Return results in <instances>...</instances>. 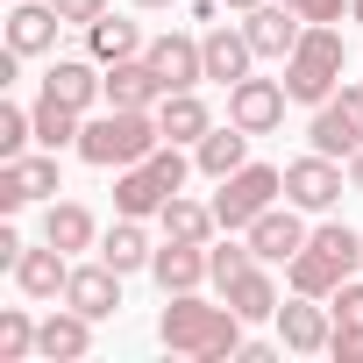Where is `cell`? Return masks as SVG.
<instances>
[{
    "label": "cell",
    "mask_w": 363,
    "mask_h": 363,
    "mask_svg": "<svg viewBox=\"0 0 363 363\" xmlns=\"http://www.w3.org/2000/svg\"><path fill=\"white\" fill-rule=\"evenodd\" d=\"M306 242H313V250H328L342 271H356V264H363V235H356L349 221H328V228H320V235H306Z\"/></svg>",
    "instance_id": "obj_32"
},
{
    "label": "cell",
    "mask_w": 363,
    "mask_h": 363,
    "mask_svg": "<svg viewBox=\"0 0 363 363\" xmlns=\"http://www.w3.org/2000/svg\"><path fill=\"white\" fill-rule=\"evenodd\" d=\"M57 193V150L50 157H8L0 164V214H15L29 200H50Z\"/></svg>",
    "instance_id": "obj_8"
},
{
    "label": "cell",
    "mask_w": 363,
    "mask_h": 363,
    "mask_svg": "<svg viewBox=\"0 0 363 363\" xmlns=\"http://www.w3.org/2000/svg\"><path fill=\"white\" fill-rule=\"evenodd\" d=\"M342 278H349V271H342L328 250H313V242L292 257V292H306V299H335V285H342Z\"/></svg>",
    "instance_id": "obj_27"
},
{
    "label": "cell",
    "mask_w": 363,
    "mask_h": 363,
    "mask_svg": "<svg viewBox=\"0 0 363 363\" xmlns=\"http://www.w3.org/2000/svg\"><path fill=\"white\" fill-rule=\"evenodd\" d=\"M157 100H164V79H157L150 57H121V65H107V107H157Z\"/></svg>",
    "instance_id": "obj_18"
},
{
    "label": "cell",
    "mask_w": 363,
    "mask_h": 363,
    "mask_svg": "<svg viewBox=\"0 0 363 363\" xmlns=\"http://www.w3.org/2000/svg\"><path fill=\"white\" fill-rule=\"evenodd\" d=\"M157 335H164V349H178V356L221 363V356L242 349V313H235V306H207L200 292H164Z\"/></svg>",
    "instance_id": "obj_1"
},
{
    "label": "cell",
    "mask_w": 363,
    "mask_h": 363,
    "mask_svg": "<svg viewBox=\"0 0 363 363\" xmlns=\"http://www.w3.org/2000/svg\"><path fill=\"white\" fill-rule=\"evenodd\" d=\"M86 349H93V320H86L79 306L50 313V320H43V335H36V356H50V363H79Z\"/></svg>",
    "instance_id": "obj_22"
},
{
    "label": "cell",
    "mask_w": 363,
    "mask_h": 363,
    "mask_svg": "<svg viewBox=\"0 0 363 363\" xmlns=\"http://www.w3.org/2000/svg\"><path fill=\"white\" fill-rule=\"evenodd\" d=\"M164 143V128H157V114L150 107H107L100 121H86V135H79V157L86 164H143L150 150Z\"/></svg>",
    "instance_id": "obj_2"
},
{
    "label": "cell",
    "mask_w": 363,
    "mask_h": 363,
    "mask_svg": "<svg viewBox=\"0 0 363 363\" xmlns=\"http://www.w3.org/2000/svg\"><path fill=\"white\" fill-rule=\"evenodd\" d=\"M242 29H250L257 57H292V50H299V36H306V15L278 0V8H250V15H242Z\"/></svg>",
    "instance_id": "obj_12"
},
{
    "label": "cell",
    "mask_w": 363,
    "mask_h": 363,
    "mask_svg": "<svg viewBox=\"0 0 363 363\" xmlns=\"http://www.w3.org/2000/svg\"><path fill=\"white\" fill-rule=\"evenodd\" d=\"M285 79H235L228 86V121L235 128H250V135H271L278 121H285Z\"/></svg>",
    "instance_id": "obj_6"
},
{
    "label": "cell",
    "mask_w": 363,
    "mask_h": 363,
    "mask_svg": "<svg viewBox=\"0 0 363 363\" xmlns=\"http://www.w3.org/2000/svg\"><path fill=\"white\" fill-rule=\"evenodd\" d=\"M93 235H100V228H93V214H86L79 200H57V207L43 214V242H57L65 257H72V250H93Z\"/></svg>",
    "instance_id": "obj_26"
},
{
    "label": "cell",
    "mask_w": 363,
    "mask_h": 363,
    "mask_svg": "<svg viewBox=\"0 0 363 363\" xmlns=\"http://www.w3.org/2000/svg\"><path fill=\"white\" fill-rule=\"evenodd\" d=\"M150 278H157L164 292H200V278H214V271H207V242H171V235H164V250L150 257Z\"/></svg>",
    "instance_id": "obj_14"
},
{
    "label": "cell",
    "mask_w": 363,
    "mask_h": 363,
    "mask_svg": "<svg viewBox=\"0 0 363 363\" xmlns=\"http://www.w3.org/2000/svg\"><path fill=\"white\" fill-rule=\"evenodd\" d=\"M171 193H178V186H171V178H164L150 157H143V164H121V178H114V207L135 214V221H143V214H164Z\"/></svg>",
    "instance_id": "obj_13"
},
{
    "label": "cell",
    "mask_w": 363,
    "mask_h": 363,
    "mask_svg": "<svg viewBox=\"0 0 363 363\" xmlns=\"http://www.w3.org/2000/svg\"><path fill=\"white\" fill-rule=\"evenodd\" d=\"M86 50H93L100 65H121V57H143V36H135V22L100 15V22H86Z\"/></svg>",
    "instance_id": "obj_28"
},
{
    "label": "cell",
    "mask_w": 363,
    "mask_h": 363,
    "mask_svg": "<svg viewBox=\"0 0 363 363\" xmlns=\"http://www.w3.org/2000/svg\"><path fill=\"white\" fill-rule=\"evenodd\" d=\"M57 29H65V15L50 8V0H15V15H8V50H22V57L57 50Z\"/></svg>",
    "instance_id": "obj_15"
},
{
    "label": "cell",
    "mask_w": 363,
    "mask_h": 363,
    "mask_svg": "<svg viewBox=\"0 0 363 363\" xmlns=\"http://www.w3.org/2000/svg\"><path fill=\"white\" fill-rule=\"evenodd\" d=\"M285 8H299L306 22H342V15H349V0H285Z\"/></svg>",
    "instance_id": "obj_37"
},
{
    "label": "cell",
    "mask_w": 363,
    "mask_h": 363,
    "mask_svg": "<svg viewBox=\"0 0 363 363\" xmlns=\"http://www.w3.org/2000/svg\"><path fill=\"white\" fill-rule=\"evenodd\" d=\"M328 335H335V328H328V313H320L306 292H299L292 306H278V342H285L292 356H313V349H328Z\"/></svg>",
    "instance_id": "obj_21"
},
{
    "label": "cell",
    "mask_w": 363,
    "mask_h": 363,
    "mask_svg": "<svg viewBox=\"0 0 363 363\" xmlns=\"http://www.w3.org/2000/svg\"><path fill=\"white\" fill-rule=\"evenodd\" d=\"M349 15H356V22H363V0H349Z\"/></svg>",
    "instance_id": "obj_42"
},
{
    "label": "cell",
    "mask_w": 363,
    "mask_h": 363,
    "mask_svg": "<svg viewBox=\"0 0 363 363\" xmlns=\"http://www.w3.org/2000/svg\"><path fill=\"white\" fill-rule=\"evenodd\" d=\"M79 135H86V114L43 93V100H36V143H43V150H79Z\"/></svg>",
    "instance_id": "obj_25"
},
{
    "label": "cell",
    "mask_w": 363,
    "mask_h": 363,
    "mask_svg": "<svg viewBox=\"0 0 363 363\" xmlns=\"http://www.w3.org/2000/svg\"><path fill=\"white\" fill-rule=\"evenodd\" d=\"M65 306H79L86 320H107V313H121V271L100 257V264H79L72 271V285H65Z\"/></svg>",
    "instance_id": "obj_10"
},
{
    "label": "cell",
    "mask_w": 363,
    "mask_h": 363,
    "mask_svg": "<svg viewBox=\"0 0 363 363\" xmlns=\"http://www.w3.org/2000/svg\"><path fill=\"white\" fill-rule=\"evenodd\" d=\"M200 50H207V79H221V86L250 79V57H257L250 29H207V36H200Z\"/></svg>",
    "instance_id": "obj_20"
},
{
    "label": "cell",
    "mask_w": 363,
    "mask_h": 363,
    "mask_svg": "<svg viewBox=\"0 0 363 363\" xmlns=\"http://www.w3.org/2000/svg\"><path fill=\"white\" fill-rule=\"evenodd\" d=\"M157 221H164V235H171V242H207V235L221 228V221H214V207H200V200H178V193L164 200V214H157Z\"/></svg>",
    "instance_id": "obj_30"
},
{
    "label": "cell",
    "mask_w": 363,
    "mask_h": 363,
    "mask_svg": "<svg viewBox=\"0 0 363 363\" xmlns=\"http://www.w3.org/2000/svg\"><path fill=\"white\" fill-rule=\"evenodd\" d=\"M335 320H349V328H363V285H335Z\"/></svg>",
    "instance_id": "obj_36"
},
{
    "label": "cell",
    "mask_w": 363,
    "mask_h": 363,
    "mask_svg": "<svg viewBox=\"0 0 363 363\" xmlns=\"http://www.w3.org/2000/svg\"><path fill=\"white\" fill-rule=\"evenodd\" d=\"M221 299H228V306H235L242 320H278V285H271V278H264L257 264H250V271H242V278H235V285H228Z\"/></svg>",
    "instance_id": "obj_29"
},
{
    "label": "cell",
    "mask_w": 363,
    "mask_h": 363,
    "mask_svg": "<svg viewBox=\"0 0 363 363\" xmlns=\"http://www.w3.org/2000/svg\"><path fill=\"white\" fill-rule=\"evenodd\" d=\"M22 143H36V114L0 107V157H22Z\"/></svg>",
    "instance_id": "obj_34"
},
{
    "label": "cell",
    "mask_w": 363,
    "mask_h": 363,
    "mask_svg": "<svg viewBox=\"0 0 363 363\" xmlns=\"http://www.w3.org/2000/svg\"><path fill=\"white\" fill-rule=\"evenodd\" d=\"M143 57L157 65V79H164V93H193V86L207 79V50H200L193 36H157V43H150Z\"/></svg>",
    "instance_id": "obj_11"
},
{
    "label": "cell",
    "mask_w": 363,
    "mask_h": 363,
    "mask_svg": "<svg viewBox=\"0 0 363 363\" xmlns=\"http://www.w3.org/2000/svg\"><path fill=\"white\" fill-rule=\"evenodd\" d=\"M306 143H313L320 157H356V150H363V86H342L335 100H320Z\"/></svg>",
    "instance_id": "obj_5"
},
{
    "label": "cell",
    "mask_w": 363,
    "mask_h": 363,
    "mask_svg": "<svg viewBox=\"0 0 363 363\" xmlns=\"http://www.w3.org/2000/svg\"><path fill=\"white\" fill-rule=\"evenodd\" d=\"M335 79H342V29L335 22H306L299 50L285 57V93L320 107V100H335Z\"/></svg>",
    "instance_id": "obj_3"
},
{
    "label": "cell",
    "mask_w": 363,
    "mask_h": 363,
    "mask_svg": "<svg viewBox=\"0 0 363 363\" xmlns=\"http://www.w3.org/2000/svg\"><path fill=\"white\" fill-rule=\"evenodd\" d=\"M278 193H285V171H271V164H242V171L221 178L214 221H221V228H250L264 207H278Z\"/></svg>",
    "instance_id": "obj_4"
},
{
    "label": "cell",
    "mask_w": 363,
    "mask_h": 363,
    "mask_svg": "<svg viewBox=\"0 0 363 363\" xmlns=\"http://www.w3.org/2000/svg\"><path fill=\"white\" fill-rule=\"evenodd\" d=\"M36 335H43V320H29L22 306H8V313H0V363H29Z\"/></svg>",
    "instance_id": "obj_31"
},
{
    "label": "cell",
    "mask_w": 363,
    "mask_h": 363,
    "mask_svg": "<svg viewBox=\"0 0 363 363\" xmlns=\"http://www.w3.org/2000/svg\"><path fill=\"white\" fill-rule=\"evenodd\" d=\"M228 8H235V15H250V8H264V0H228Z\"/></svg>",
    "instance_id": "obj_40"
},
{
    "label": "cell",
    "mask_w": 363,
    "mask_h": 363,
    "mask_svg": "<svg viewBox=\"0 0 363 363\" xmlns=\"http://www.w3.org/2000/svg\"><path fill=\"white\" fill-rule=\"evenodd\" d=\"M43 93L50 100H65V107H93V100H107V72H93L86 57H57L50 72H43Z\"/></svg>",
    "instance_id": "obj_16"
},
{
    "label": "cell",
    "mask_w": 363,
    "mask_h": 363,
    "mask_svg": "<svg viewBox=\"0 0 363 363\" xmlns=\"http://www.w3.org/2000/svg\"><path fill=\"white\" fill-rule=\"evenodd\" d=\"M135 8H171V0H135Z\"/></svg>",
    "instance_id": "obj_41"
},
{
    "label": "cell",
    "mask_w": 363,
    "mask_h": 363,
    "mask_svg": "<svg viewBox=\"0 0 363 363\" xmlns=\"http://www.w3.org/2000/svg\"><path fill=\"white\" fill-rule=\"evenodd\" d=\"M349 186H356V193H363V150H356V157H349Z\"/></svg>",
    "instance_id": "obj_39"
},
{
    "label": "cell",
    "mask_w": 363,
    "mask_h": 363,
    "mask_svg": "<svg viewBox=\"0 0 363 363\" xmlns=\"http://www.w3.org/2000/svg\"><path fill=\"white\" fill-rule=\"evenodd\" d=\"M50 8H57L65 22H79V29H86V22H100V15H107V0H50Z\"/></svg>",
    "instance_id": "obj_38"
},
{
    "label": "cell",
    "mask_w": 363,
    "mask_h": 363,
    "mask_svg": "<svg viewBox=\"0 0 363 363\" xmlns=\"http://www.w3.org/2000/svg\"><path fill=\"white\" fill-rule=\"evenodd\" d=\"M193 164L221 186L228 171H242V164H250V128H235V121H228V128H207V135L193 143Z\"/></svg>",
    "instance_id": "obj_19"
},
{
    "label": "cell",
    "mask_w": 363,
    "mask_h": 363,
    "mask_svg": "<svg viewBox=\"0 0 363 363\" xmlns=\"http://www.w3.org/2000/svg\"><path fill=\"white\" fill-rule=\"evenodd\" d=\"M157 128H164V143H200L214 128V114H207L200 93H164L157 100Z\"/></svg>",
    "instance_id": "obj_23"
},
{
    "label": "cell",
    "mask_w": 363,
    "mask_h": 363,
    "mask_svg": "<svg viewBox=\"0 0 363 363\" xmlns=\"http://www.w3.org/2000/svg\"><path fill=\"white\" fill-rule=\"evenodd\" d=\"M100 257H107V264H114V271L128 278V271H143V264H150L157 250H150V235H143V221H135V214H121V221H114V228L100 235Z\"/></svg>",
    "instance_id": "obj_24"
},
{
    "label": "cell",
    "mask_w": 363,
    "mask_h": 363,
    "mask_svg": "<svg viewBox=\"0 0 363 363\" xmlns=\"http://www.w3.org/2000/svg\"><path fill=\"white\" fill-rule=\"evenodd\" d=\"M285 200L299 207V214H328L335 200H342V164L335 157H299V164H285Z\"/></svg>",
    "instance_id": "obj_7"
},
{
    "label": "cell",
    "mask_w": 363,
    "mask_h": 363,
    "mask_svg": "<svg viewBox=\"0 0 363 363\" xmlns=\"http://www.w3.org/2000/svg\"><path fill=\"white\" fill-rule=\"evenodd\" d=\"M242 235H250V250H257L264 264H292V257L306 250V228H299V207H292V200H285V207H264Z\"/></svg>",
    "instance_id": "obj_9"
},
{
    "label": "cell",
    "mask_w": 363,
    "mask_h": 363,
    "mask_svg": "<svg viewBox=\"0 0 363 363\" xmlns=\"http://www.w3.org/2000/svg\"><path fill=\"white\" fill-rule=\"evenodd\" d=\"M15 285H22L29 299H65V285H72V264H65V250H57V242H43V250H22V257H15Z\"/></svg>",
    "instance_id": "obj_17"
},
{
    "label": "cell",
    "mask_w": 363,
    "mask_h": 363,
    "mask_svg": "<svg viewBox=\"0 0 363 363\" xmlns=\"http://www.w3.org/2000/svg\"><path fill=\"white\" fill-rule=\"evenodd\" d=\"M250 264H257V250H250V242H214V250H207V271H214V285H221V292H228Z\"/></svg>",
    "instance_id": "obj_33"
},
{
    "label": "cell",
    "mask_w": 363,
    "mask_h": 363,
    "mask_svg": "<svg viewBox=\"0 0 363 363\" xmlns=\"http://www.w3.org/2000/svg\"><path fill=\"white\" fill-rule=\"evenodd\" d=\"M328 356H335V363H363V328L335 320V335H328Z\"/></svg>",
    "instance_id": "obj_35"
}]
</instances>
